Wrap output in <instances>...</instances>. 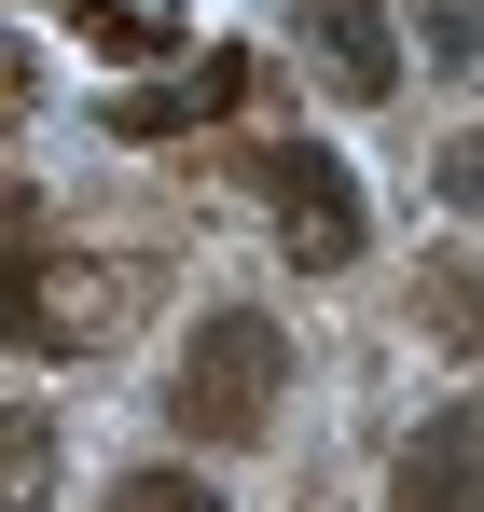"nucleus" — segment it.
Listing matches in <instances>:
<instances>
[{
    "label": "nucleus",
    "mask_w": 484,
    "mask_h": 512,
    "mask_svg": "<svg viewBox=\"0 0 484 512\" xmlns=\"http://www.w3.org/2000/svg\"><path fill=\"white\" fill-rule=\"evenodd\" d=\"M277 388H291V333L263 319V305H222V319H194V346H180V429L194 443H249V429L277 416Z\"/></svg>",
    "instance_id": "f257e3e1"
},
{
    "label": "nucleus",
    "mask_w": 484,
    "mask_h": 512,
    "mask_svg": "<svg viewBox=\"0 0 484 512\" xmlns=\"http://www.w3.org/2000/svg\"><path fill=\"white\" fill-rule=\"evenodd\" d=\"M263 208H277V250L319 263V277H332V263H360V236H374L346 153H319V139H277V153H263Z\"/></svg>",
    "instance_id": "f03ea898"
},
{
    "label": "nucleus",
    "mask_w": 484,
    "mask_h": 512,
    "mask_svg": "<svg viewBox=\"0 0 484 512\" xmlns=\"http://www.w3.org/2000/svg\"><path fill=\"white\" fill-rule=\"evenodd\" d=\"M291 42L319 56V84H332V97H388V84H402L388 0H291Z\"/></svg>",
    "instance_id": "7ed1b4c3"
},
{
    "label": "nucleus",
    "mask_w": 484,
    "mask_h": 512,
    "mask_svg": "<svg viewBox=\"0 0 484 512\" xmlns=\"http://www.w3.org/2000/svg\"><path fill=\"white\" fill-rule=\"evenodd\" d=\"M388 499L402 512H484V402H443V416L402 443V471H388Z\"/></svg>",
    "instance_id": "20e7f679"
},
{
    "label": "nucleus",
    "mask_w": 484,
    "mask_h": 512,
    "mask_svg": "<svg viewBox=\"0 0 484 512\" xmlns=\"http://www.w3.org/2000/svg\"><path fill=\"white\" fill-rule=\"evenodd\" d=\"M236 97H249V56H194V84L111 97V125H125V139H166V125H208V111H236Z\"/></svg>",
    "instance_id": "39448f33"
},
{
    "label": "nucleus",
    "mask_w": 484,
    "mask_h": 512,
    "mask_svg": "<svg viewBox=\"0 0 484 512\" xmlns=\"http://www.w3.org/2000/svg\"><path fill=\"white\" fill-rule=\"evenodd\" d=\"M0 512H56V429L0 402Z\"/></svg>",
    "instance_id": "423d86ee"
},
{
    "label": "nucleus",
    "mask_w": 484,
    "mask_h": 512,
    "mask_svg": "<svg viewBox=\"0 0 484 512\" xmlns=\"http://www.w3.org/2000/svg\"><path fill=\"white\" fill-rule=\"evenodd\" d=\"M42 263H28V208H0V346H56V319L28 305Z\"/></svg>",
    "instance_id": "0eeeda50"
},
{
    "label": "nucleus",
    "mask_w": 484,
    "mask_h": 512,
    "mask_svg": "<svg viewBox=\"0 0 484 512\" xmlns=\"http://www.w3.org/2000/svg\"><path fill=\"white\" fill-rule=\"evenodd\" d=\"M415 14V42H429V70H471L484 56V0H402Z\"/></svg>",
    "instance_id": "6e6552de"
},
{
    "label": "nucleus",
    "mask_w": 484,
    "mask_h": 512,
    "mask_svg": "<svg viewBox=\"0 0 484 512\" xmlns=\"http://www.w3.org/2000/svg\"><path fill=\"white\" fill-rule=\"evenodd\" d=\"M429 319H443V333L484 360V263H443V277H429Z\"/></svg>",
    "instance_id": "1a4fd4ad"
},
{
    "label": "nucleus",
    "mask_w": 484,
    "mask_h": 512,
    "mask_svg": "<svg viewBox=\"0 0 484 512\" xmlns=\"http://www.w3.org/2000/svg\"><path fill=\"white\" fill-rule=\"evenodd\" d=\"M83 14H97L111 42H139V56H153V42H180V14H194V0H83Z\"/></svg>",
    "instance_id": "9d476101"
},
{
    "label": "nucleus",
    "mask_w": 484,
    "mask_h": 512,
    "mask_svg": "<svg viewBox=\"0 0 484 512\" xmlns=\"http://www.w3.org/2000/svg\"><path fill=\"white\" fill-rule=\"evenodd\" d=\"M111 512H222V499H208L194 471H125V485H111Z\"/></svg>",
    "instance_id": "9b49d317"
},
{
    "label": "nucleus",
    "mask_w": 484,
    "mask_h": 512,
    "mask_svg": "<svg viewBox=\"0 0 484 512\" xmlns=\"http://www.w3.org/2000/svg\"><path fill=\"white\" fill-rule=\"evenodd\" d=\"M443 194H457V208L484 222V139H457V153H443Z\"/></svg>",
    "instance_id": "f8f14e48"
}]
</instances>
